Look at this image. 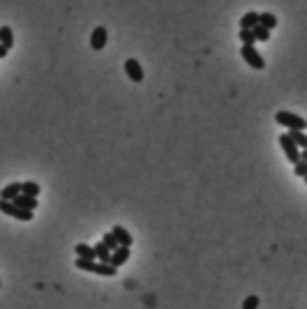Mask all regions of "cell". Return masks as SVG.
Listing matches in <instances>:
<instances>
[{
    "instance_id": "cell-1",
    "label": "cell",
    "mask_w": 307,
    "mask_h": 309,
    "mask_svg": "<svg viewBox=\"0 0 307 309\" xmlns=\"http://www.w3.org/2000/svg\"><path fill=\"white\" fill-rule=\"evenodd\" d=\"M275 123L282 125V127H287L289 132H305V118H300L298 113H289V111H277L275 113Z\"/></svg>"
},
{
    "instance_id": "cell-10",
    "label": "cell",
    "mask_w": 307,
    "mask_h": 309,
    "mask_svg": "<svg viewBox=\"0 0 307 309\" xmlns=\"http://www.w3.org/2000/svg\"><path fill=\"white\" fill-rule=\"evenodd\" d=\"M19 194H21V182H9L7 187H2L0 201H14Z\"/></svg>"
},
{
    "instance_id": "cell-11",
    "label": "cell",
    "mask_w": 307,
    "mask_h": 309,
    "mask_svg": "<svg viewBox=\"0 0 307 309\" xmlns=\"http://www.w3.org/2000/svg\"><path fill=\"white\" fill-rule=\"evenodd\" d=\"M240 30H252L254 26H259V12H247V14H243V18H240Z\"/></svg>"
},
{
    "instance_id": "cell-24",
    "label": "cell",
    "mask_w": 307,
    "mask_h": 309,
    "mask_svg": "<svg viewBox=\"0 0 307 309\" xmlns=\"http://www.w3.org/2000/svg\"><path fill=\"white\" fill-rule=\"evenodd\" d=\"M7 49H5V46H2V44H0V58H5V55H7Z\"/></svg>"
},
{
    "instance_id": "cell-13",
    "label": "cell",
    "mask_w": 307,
    "mask_h": 309,
    "mask_svg": "<svg viewBox=\"0 0 307 309\" xmlns=\"http://www.w3.org/2000/svg\"><path fill=\"white\" fill-rule=\"evenodd\" d=\"M74 252H77V256L83 258V261H95V249L90 247V245H86V242L77 245V247H74Z\"/></svg>"
},
{
    "instance_id": "cell-19",
    "label": "cell",
    "mask_w": 307,
    "mask_h": 309,
    "mask_svg": "<svg viewBox=\"0 0 307 309\" xmlns=\"http://www.w3.org/2000/svg\"><path fill=\"white\" fill-rule=\"evenodd\" d=\"M252 35H254V39H261V42H268V39H270V33H268L266 28H261V26L252 28Z\"/></svg>"
},
{
    "instance_id": "cell-22",
    "label": "cell",
    "mask_w": 307,
    "mask_h": 309,
    "mask_svg": "<svg viewBox=\"0 0 307 309\" xmlns=\"http://www.w3.org/2000/svg\"><path fill=\"white\" fill-rule=\"evenodd\" d=\"M293 166H296V176H298V178L307 176V162H305V159H300L298 164H293Z\"/></svg>"
},
{
    "instance_id": "cell-17",
    "label": "cell",
    "mask_w": 307,
    "mask_h": 309,
    "mask_svg": "<svg viewBox=\"0 0 307 309\" xmlns=\"http://www.w3.org/2000/svg\"><path fill=\"white\" fill-rule=\"evenodd\" d=\"M9 217H14V219H19V221H33V212L30 210H21V208H17V205L12 203V210H9Z\"/></svg>"
},
{
    "instance_id": "cell-5",
    "label": "cell",
    "mask_w": 307,
    "mask_h": 309,
    "mask_svg": "<svg viewBox=\"0 0 307 309\" xmlns=\"http://www.w3.org/2000/svg\"><path fill=\"white\" fill-rule=\"evenodd\" d=\"M109 42V33H106L104 26H97L93 33H90V46H93V51H102Z\"/></svg>"
},
{
    "instance_id": "cell-21",
    "label": "cell",
    "mask_w": 307,
    "mask_h": 309,
    "mask_svg": "<svg viewBox=\"0 0 307 309\" xmlns=\"http://www.w3.org/2000/svg\"><path fill=\"white\" fill-rule=\"evenodd\" d=\"M102 245H104L109 252H115V249H118V242H115L114 233H104V238H102Z\"/></svg>"
},
{
    "instance_id": "cell-14",
    "label": "cell",
    "mask_w": 307,
    "mask_h": 309,
    "mask_svg": "<svg viewBox=\"0 0 307 309\" xmlns=\"http://www.w3.org/2000/svg\"><path fill=\"white\" fill-rule=\"evenodd\" d=\"M39 192H42V187L37 185V182H33V180L21 182V194H23V196H33V199H37V196H39Z\"/></svg>"
},
{
    "instance_id": "cell-6",
    "label": "cell",
    "mask_w": 307,
    "mask_h": 309,
    "mask_svg": "<svg viewBox=\"0 0 307 309\" xmlns=\"http://www.w3.org/2000/svg\"><path fill=\"white\" fill-rule=\"evenodd\" d=\"M125 74L130 76V81H134V83H141V81H143V70H141V62L134 60V58H127V60H125Z\"/></svg>"
},
{
    "instance_id": "cell-12",
    "label": "cell",
    "mask_w": 307,
    "mask_h": 309,
    "mask_svg": "<svg viewBox=\"0 0 307 309\" xmlns=\"http://www.w3.org/2000/svg\"><path fill=\"white\" fill-rule=\"evenodd\" d=\"M259 26L266 28V30L270 33L272 28H277V17L270 14V12H261V14H259Z\"/></svg>"
},
{
    "instance_id": "cell-7",
    "label": "cell",
    "mask_w": 307,
    "mask_h": 309,
    "mask_svg": "<svg viewBox=\"0 0 307 309\" xmlns=\"http://www.w3.org/2000/svg\"><path fill=\"white\" fill-rule=\"evenodd\" d=\"M127 258H130V247H118L115 252H111V258H109V265L111 268H120V265L127 263Z\"/></svg>"
},
{
    "instance_id": "cell-3",
    "label": "cell",
    "mask_w": 307,
    "mask_h": 309,
    "mask_svg": "<svg viewBox=\"0 0 307 309\" xmlns=\"http://www.w3.org/2000/svg\"><path fill=\"white\" fill-rule=\"evenodd\" d=\"M277 141H280L282 150H284V155H287V159H289L291 164H298V162H300V152H303V150H300L298 145L291 141L289 134H280V139H277Z\"/></svg>"
},
{
    "instance_id": "cell-4",
    "label": "cell",
    "mask_w": 307,
    "mask_h": 309,
    "mask_svg": "<svg viewBox=\"0 0 307 309\" xmlns=\"http://www.w3.org/2000/svg\"><path fill=\"white\" fill-rule=\"evenodd\" d=\"M240 55H243V60H245L249 67H254V70H263V67H266V60H263V55L256 51L254 46L243 44V49H240Z\"/></svg>"
},
{
    "instance_id": "cell-18",
    "label": "cell",
    "mask_w": 307,
    "mask_h": 309,
    "mask_svg": "<svg viewBox=\"0 0 307 309\" xmlns=\"http://www.w3.org/2000/svg\"><path fill=\"white\" fill-rule=\"evenodd\" d=\"M287 134H289V139L296 143V145H298L300 150H305V148H307V136H305V132H287Z\"/></svg>"
},
{
    "instance_id": "cell-2",
    "label": "cell",
    "mask_w": 307,
    "mask_h": 309,
    "mask_svg": "<svg viewBox=\"0 0 307 309\" xmlns=\"http://www.w3.org/2000/svg\"><path fill=\"white\" fill-rule=\"evenodd\" d=\"M77 268L79 270H86V273H95V274H102V277H115L118 270L111 268V265H104V263H97V261H83V258H77Z\"/></svg>"
},
{
    "instance_id": "cell-20",
    "label": "cell",
    "mask_w": 307,
    "mask_h": 309,
    "mask_svg": "<svg viewBox=\"0 0 307 309\" xmlns=\"http://www.w3.org/2000/svg\"><path fill=\"white\" fill-rule=\"evenodd\" d=\"M238 39L247 46H254V42H256L254 35H252V30H240V33H238Z\"/></svg>"
},
{
    "instance_id": "cell-8",
    "label": "cell",
    "mask_w": 307,
    "mask_h": 309,
    "mask_svg": "<svg viewBox=\"0 0 307 309\" xmlns=\"http://www.w3.org/2000/svg\"><path fill=\"white\" fill-rule=\"evenodd\" d=\"M111 233H114L115 242H118V247H132L134 238L127 233V229H123V226H114V229H111Z\"/></svg>"
},
{
    "instance_id": "cell-15",
    "label": "cell",
    "mask_w": 307,
    "mask_h": 309,
    "mask_svg": "<svg viewBox=\"0 0 307 309\" xmlns=\"http://www.w3.org/2000/svg\"><path fill=\"white\" fill-rule=\"evenodd\" d=\"M95 261L97 263H104V265H109V258H111V252H109V249L104 247V245H102V242H97L95 247Z\"/></svg>"
},
{
    "instance_id": "cell-16",
    "label": "cell",
    "mask_w": 307,
    "mask_h": 309,
    "mask_svg": "<svg viewBox=\"0 0 307 309\" xmlns=\"http://www.w3.org/2000/svg\"><path fill=\"white\" fill-rule=\"evenodd\" d=\"M0 44L5 46V49H12V44H14V35H12V28L9 26H0Z\"/></svg>"
},
{
    "instance_id": "cell-23",
    "label": "cell",
    "mask_w": 307,
    "mask_h": 309,
    "mask_svg": "<svg viewBox=\"0 0 307 309\" xmlns=\"http://www.w3.org/2000/svg\"><path fill=\"white\" fill-rule=\"evenodd\" d=\"M259 307V298L256 295H249L245 302H243V309H256Z\"/></svg>"
},
{
    "instance_id": "cell-9",
    "label": "cell",
    "mask_w": 307,
    "mask_h": 309,
    "mask_svg": "<svg viewBox=\"0 0 307 309\" xmlns=\"http://www.w3.org/2000/svg\"><path fill=\"white\" fill-rule=\"evenodd\" d=\"M12 203L17 205V208H21V210H37V199H33V196H23V194H19L17 199H14V201H12Z\"/></svg>"
}]
</instances>
